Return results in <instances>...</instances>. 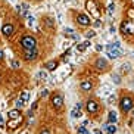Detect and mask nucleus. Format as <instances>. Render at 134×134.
<instances>
[{"mask_svg": "<svg viewBox=\"0 0 134 134\" xmlns=\"http://www.w3.org/2000/svg\"><path fill=\"white\" fill-rule=\"evenodd\" d=\"M19 116H21L19 109H12L9 112V119H16V118H19Z\"/></svg>", "mask_w": 134, "mask_h": 134, "instance_id": "obj_12", "label": "nucleus"}, {"mask_svg": "<svg viewBox=\"0 0 134 134\" xmlns=\"http://www.w3.org/2000/svg\"><path fill=\"white\" fill-rule=\"evenodd\" d=\"M0 59H3V52L0 50Z\"/></svg>", "mask_w": 134, "mask_h": 134, "instance_id": "obj_41", "label": "nucleus"}, {"mask_svg": "<svg viewBox=\"0 0 134 134\" xmlns=\"http://www.w3.org/2000/svg\"><path fill=\"white\" fill-rule=\"evenodd\" d=\"M24 56L27 60H34L37 56H38V52H37V49H31V50H25V53H24Z\"/></svg>", "mask_w": 134, "mask_h": 134, "instance_id": "obj_6", "label": "nucleus"}, {"mask_svg": "<svg viewBox=\"0 0 134 134\" xmlns=\"http://www.w3.org/2000/svg\"><path fill=\"white\" fill-rule=\"evenodd\" d=\"M114 8H115V6H114V3H110V4H109V8H108L109 15H112V13H114Z\"/></svg>", "mask_w": 134, "mask_h": 134, "instance_id": "obj_32", "label": "nucleus"}, {"mask_svg": "<svg viewBox=\"0 0 134 134\" xmlns=\"http://www.w3.org/2000/svg\"><path fill=\"white\" fill-rule=\"evenodd\" d=\"M106 131H108L109 134H115V131H116V127H115L114 124H110V125H108V128H106Z\"/></svg>", "mask_w": 134, "mask_h": 134, "instance_id": "obj_21", "label": "nucleus"}, {"mask_svg": "<svg viewBox=\"0 0 134 134\" xmlns=\"http://www.w3.org/2000/svg\"><path fill=\"white\" fill-rule=\"evenodd\" d=\"M77 131H78V134H90V133L86 130V127H84V125H80V127L77 128Z\"/></svg>", "mask_w": 134, "mask_h": 134, "instance_id": "obj_20", "label": "nucleus"}, {"mask_svg": "<svg viewBox=\"0 0 134 134\" xmlns=\"http://www.w3.org/2000/svg\"><path fill=\"white\" fill-rule=\"evenodd\" d=\"M130 69H131V65L128 63V62L121 65V71H122V72H130Z\"/></svg>", "mask_w": 134, "mask_h": 134, "instance_id": "obj_19", "label": "nucleus"}, {"mask_svg": "<svg viewBox=\"0 0 134 134\" xmlns=\"http://www.w3.org/2000/svg\"><path fill=\"white\" fill-rule=\"evenodd\" d=\"M16 9H18V12L21 15H28V4H25V3L24 4H19Z\"/></svg>", "mask_w": 134, "mask_h": 134, "instance_id": "obj_11", "label": "nucleus"}, {"mask_svg": "<svg viewBox=\"0 0 134 134\" xmlns=\"http://www.w3.org/2000/svg\"><path fill=\"white\" fill-rule=\"evenodd\" d=\"M83 44H84V46H86V47H88V46H90V41H84V43H83Z\"/></svg>", "mask_w": 134, "mask_h": 134, "instance_id": "obj_39", "label": "nucleus"}, {"mask_svg": "<svg viewBox=\"0 0 134 134\" xmlns=\"http://www.w3.org/2000/svg\"><path fill=\"white\" fill-rule=\"evenodd\" d=\"M10 65H12V68H13V69H18V68H19V62H18V60H15V59L12 60V62H10Z\"/></svg>", "mask_w": 134, "mask_h": 134, "instance_id": "obj_24", "label": "nucleus"}, {"mask_svg": "<svg viewBox=\"0 0 134 134\" xmlns=\"http://www.w3.org/2000/svg\"><path fill=\"white\" fill-rule=\"evenodd\" d=\"M133 100L130 99V97H124L121 100V109L124 110V112H128V110H131L133 109Z\"/></svg>", "mask_w": 134, "mask_h": 134, "instance_id": "obj_4", "label": "nucleus"}, {"mask_svg": "<svg viewBox=\"0 0 134 134\" xmlns=\"http://www.w3.org/2000/svg\"><path fill=\"white\" fill-rule=\"evenodd\" d=\"M94 35H96V32H94L93 30H90V31L86 32V37H87V38H91V37H94Z\"/></svg>", "mask_w": 134, "mask_h": 134, "instance_id": "obj_26", "label": "nucleus"}, {"mask_svg": "<svg viewBox=\"0 0 134 134\" xmlns=\"http://www.w3.org/2000/svg\"><path fill=\"white\" fill-rule=\"evenodd\" d=\"M87 47L84 46V44H83V43H80V44H78V46H77V50H78V52H84V50H86Z\"/></svg>", "mask_w": 134, "mask_h": 134, "instance_id": "obj_27", "label": "nucleus"}, {"mask_svg": "<svg viewBox=\"0 0 134 134\" xmlns=\"http://www.w3.org/2000/svg\"><path fill=\"white\" fill-rule=\"evenodd\" d=\"M86 8H87V10L88 12H91L96 18H99V15H100V12L97 10V6H96V3L93 2V0H87L86 2Z\"/></svg>", "mask_w": 134, "mask_h": 134, "instance_id": "obj_3", "label": "nucleus"}, {"mask_svg": "<svg viewBox=\"0 0 134 134\" xmlns=\"http://www.w3.org/2000/svg\"><path fill=\"white\" fill-rule=\"evenodd\" d=\"M86 108H87V110L90 114H94V112H97L99 106H97V103L94 102V100H88V102L86 103Z\"/></svg>", "mask_w": 134, "mask_h": 134, "instance_id": "obj_7", "label": "nucleus"}, {"mask_svg": "<svg viewBox=\"0 0 134 134\" xmlns=\"http://www.w3.org/2000/svg\"><path fill=\"white\" fill-rule=\"evenodd\" d=\"M65 34L66 35H74V30L72 28H65Z\"/></svg>", "mask_w": 134, "mask_h": 134, "instance_id": "obj_29", "label": "nucleus"}, {"mask_svg": "<svg viewBox=\"0 0 134 134\" xmlns=\"http://www.w3.org/2000/svg\"><path fill=\"white\" fill-rule=\"evenodd\" d=\"M91 87H93L91 81H83L81 83V88H83V90H91Z\"/></svg>", "mask_w": 134, "mask_h": 134, "instance_id": "obj_15", "label": "nucleus"}, {"mask_svg": "<svg viewBox=\"0 0 134 134\" xmlns=\"http://www.w3.org/2000/svg\"><path fill=\"white\" fill-rule=\"evenodd\" d=\"M2 32L4 35H12L13 34V25L12 24H4L2 27Z\"/></svg>", "mask_w": 134, "mask_h": 134, "instance_id": "obj_9", "label": "nucleus"}, {"mask_svg": "<svg viewBox=\"0 0 134 134\" xmlns=\"http://www.w3.org/2000/svg\"><path fill=\"white\" fill-rule=\"evenodd\" d=\"M96 50H97V52H102V50H103V46H102V44H96Z\"/></svg>", "mask_w": 134, "mask_h": 134, "instance_id": "obj_35", "label": "nucleus"}, {"mask_svg": "<svg viewBox=\"0 0 134 134\" xmlns=\"http://www.w3.org/2000/svg\"><path fill=\"white\" fill-rule=\"evenodd\" d=\"M106 52H108V56H109L110 59H116V58H119L121 55H122V50L114 47V44H112V43L106 46Z\"/></svg>", "mask_w": 134, "mask_h": 134, "instance_id": "obj_2", "label": "nucleus"}, {"mask_svg": "<svg viewBox=\"0 0 134 134\" xmlns=\"http://www.w3.org/2000/svg\"><path fill=\"white\" fill-rule=\"evenodd\" d=\"M75 106H77V108H78V109H81V108H83V103H81V102H78V103H77Z\"/></svg>", "mask_w": 134, "mask_h": 134, "instance_id": "obj_37", "label": "nucleus"}, {"mask_svg": "<svg viewBox=\"0 0 134 134\" xmlns=\"http://www.w3.org/2000/svg\"><path fill=\"white\" fill-rule=\"evenodd\" d=\"M0 128H4V121H3V115L0 114Z\"/></svg>", "mask_w": 134, "mask_h": 134, "instance_id": "obj_34", "label": "nucleus"}, {"mask_svg": "<svg viewBox=\"0 0 134 134\" xmlns=\"http://www.w3.org/2000/svg\"><path fill=\"white\" fill-rule=\"evenodd\" d=\"M77 22L80 25H84L86 27V25L90 24V18H88L87 15H84V13H80V15H78V18H77Z\"/></svg>", "mask_w": 134, "mask_h": 134, "instance_id": "obj_8", "label": "nucleus"}, {"mask_svg": "<svg viewBox=\"0 0 134 134\" xmlns=\"http://www.w3.org/2000/svg\"><path fill=\"white\" fill-rule=\"evenodd\" d=\"M128 15H130V16H131V18H133V16H134V10L131 9V10H130V12H128Z\"/></svg>", "mask_w": 134, "mask_h": 134, "instance_id": "obj_38", "label": "nucleus"}, {"mask_svg": "<svg viewBox=\"0 0 134 134\" xmlns=\"http://www.w3.org/2000/svg\"><path fill=\"white\" fill-rule=\"evenodd\" d=\"M106 60L105 59H97V62H96V68H99V69H105L106 68Z\"/></svg>", "mask_w": 134, "mask_h": 134, "instance_id": "obj_14", "label": "nucleus"}, {"mask_svg": "<svg viewBox=\"0 0 134 134\" xmlns=\"http://www.w3.org/2000/svg\"><path fill=\"white\" fill-rule=\"evenodd\" d=\"M38 77H40L41 80H46V78H47V72L46 71H40V72H38Z\"/></svg>", "mask_w": 134, "mask_h": 134, "instance_id": "obj_23", "label": "nucleus"}, {"mask_svg": "<svg viewBox=\"0 0 134 134\" xmlns=\"http://www.w3.org/2000/svg\"><path fill=\"white\" fill-rule=\"evenodd\" d=\"M40 134H50V131L47 130V128H44V130H41V133Z\"/></svg>", "mask_w": 134, "mask_h": 134, "instance_id": "obj_36", "label": "nucleus"}, {"mask_svg": "<svg viewBox=\"0 0 134 134\" xmlns=\"http://www.w3.org/2000/svg\"><path fill=\"white\" fill-rule=\"evenodd\" d=\"M34 21H35V19H34V16H31V15H28V25H30V27H31L32 24H34Z\"/></svg>", "mask_w": 134, "mask_h": 134, "instance_id": "obj_30", "label": "nucleus"}, {"mask_svg": "<svg viewBox=\"0 0 134 134\" xmlns=\"http://www.w3.org/2000/svg\"><path fill=\"white\" fill-rule=\"evenodd\" d=\"M108 121H109V124H115L116 121H118V116H116V112H109V116H108Z\"/></svg>", "mask_w": 134, "mask_h": 134, "instance_id": "obj_13", "label": "nucleus"}, {"mask_svg": "<svg viewBox=\"0 0 134 134\" xmlns=\"http://www.w3.org/2000/svg\"><path fill=\"white\" fill-rule=\"evenodd\" d=\"M93 25H94V27H96V28H97V27H100V25H102V22H100V19H94Z\"/></svg>", "mask_w": 134, "mask_h": 134, "instance_id": "obj_33", "label": "nucleus"}, {"mask_svg": "<svg viewBox=\"0 0 134 134\" xmlns=\"http://www.w3.org/2000/svg\"><path fill=\"white\" fill-rule=\"evenodd\" d=\"M62 103H63V97L60 96V94H55V96L52 97V105H53V108L59 109L60 106H62Z\"/></svg>", "mask_w": 134, "mask_h": 134, "instance_id": "obj_5", "label": "nucleus"}, {"mask_svg": "<svg viewBox=\"0 0 134 134\" xmlns=\"http://www.w3.org/2000/svg\"><path fill=\"white\" fill-rule=\"evenodd\" d=\"M25 103L24 102H22V100L21 99H18V100H16V109H19V108H22V106H24Z\"/></svg>", "mask_w": 134, "mask_h": 134, "instance_id": "obj_28", "label": "nucleus"}, {"mask_svg": "<svg viewBox=\"0 0 134 134\" xmlns=\"http://www.w3.org/2000/svg\"><path fill=\"white\" fill-rule=\"evenodd\" d=\"M21 46L25 50H31V49H35L37 41H35V38L31 37V35H24L21 38Z\"/></svg>", "mask_w": 134, "mask_h": 134, "instance_id": "obj_1", "label": "nucleus"}, {"mask_svg": "<svg viewBox=\"0 0 134 134\" xmlns=\"http://www.w3.org/2000/svg\"><path fill=\"white\" fill-rule=\"evenodd\" d=\"M21 121H22L21 116H19V118H16V119H10V121H9V127H10V128H16V125H18Z\"/></svg>", "mask_w": 134, "mask_h": 134, "instance_id": "obj_17", "label": "nucleus"}, {"mask_svg": "<svg viewBox=\"0 0 134 134\" xmlns=\"http://www.w3.org/2000/svg\"><path fill=\"white\" fill-rule=\"evenodd\" d=\"M112 81L115 84H121V80H119V75H112Z\"/></svg>", "mask_w": 134, "mask_h": 134, "instance_id": "obj_25", "label": "nucleus"}, {"mask_svg": "<svg viewBox=\"0 0 134 134\" xmlns=\"http://www.w3.org/2000/svg\"><path fill=\"white\" fill-rule=\"evenodd\" d=\"M94 134H102V131L100 130H94Z\"/></svg>", "mask_w": 134, "mask_h": 134, "instance_id": "obj_40", "label": "nucleus"}, {"mask_svg": "<svg viewBox=\"0 0 134 134\" xmlns=\"http://www.w3.org/2000/svg\"><path fill=\"white\" fill-rule=\"evenodd\" d=\"M71 116H72V118H80V116H81V109H78L75 106V108L71 110Z\"/></svg>", "mask_w": 134, "mask_h": 134, "instance_id": "obj_16", "label": "nucleus"}, {"mask_svg": "<svg viewBox=\"0 0 134 134\" xmlns=\"http://www.w3.org/2000/svg\"><path fill=\"white\" fill-rule=\"evenodd\" d=\"M44 68H46L47 71H55L58 68V62H56V60H49V62H46Z\"/></svg>", "mask_w": 134, "mask_h": 134, "instance_id": "obj_10", "label": "nucleus"}, {"mask_svg": "<svg viewBox=\"0 0 134 134\" xmlns=\"http://www.w3.org/2000/svg\"><path fill=\"white\" fill-rule=\"evenodd\" d=\"M133 121H134V114H133Z\"/></svg>", "mask_w": 134, "mask_h": 134, "instance_id": "obj_42", "label": "nucleus"}, {"mask_svg": "<svg viewBox=\"0 0 134 134\" xmlns=\"http://www.w3.org/2000/svg\"><path fill=\"white\" fill-rule=\"evenodd\" d=\"M0 80H2V75H0Z\"/></svg>", "mask_w": 134, "mask_h": 134, "instance_id": "obj_43", "label": "nucleus"}, {"mask_svg": "<svg viewBox=\"0 0 134 134\" xmlns=\"http://www.w3.org/2000/svg\"><path fill=\"white\" fill-rule=\"evenodd\" d=\"M114 102H116V96H115V94H109V97H108V103H109V105H112Z\"/></svg>", "mask_w": 134, "mask_h": 134, "instance_id": "obj_22", "label": "nucleus"}, {"mask_svg": "<svg viewBox=\"0 0 134 134\" xmlns=\"http://www.w3.org/2000/svg\"><path fill=\"white\" fill-rule=\"evenodd\" d=\"M24 103H27L30 100V91H22V94H21V97H19Z\"/></svg>", "mask_w": 134, "mask_h": 134, "instance_id": "obj_18", "label": "nucleus"}, {"mask_svg": "<svg viewBox=\"0 0 134 134\" xmlns=\"http://www.w3.org/2000/svg\"><path fill=\"white\" fill-rule=\"evenodd\" d=\"M40 96H41V97H47V96H49V90H46V88H44V90H41Z\"/></svg>", "mask_w": 134, "mask_h": 134, "instance_id": "obj_31", "label": "nucleus"}]
</instances>
